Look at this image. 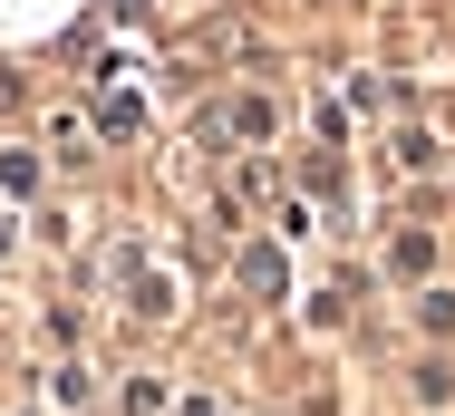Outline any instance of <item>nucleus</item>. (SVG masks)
<instances>
[{"instance_id": "f257e3e1", "label": "nucleus", "mask_w": 455, "mask_h": 416, "mask_svg": "<svg viewBox=\"0 0 455 416\" xmlns=\"http://www.w3.org/2000/svg\"><path fill=\"white\" fill-rule=\"evenodd\" d=\"M116 291H126V310H136V320H165V310H175V271H165V261L116 252Z\"/></svg>"}, {"instance_id": "f03ea898", "label": "nucleus", "mask_w": 455, "mask_h": 416, "mask_svg": "<svg viewBox=\"0 0 455 416\" xmlns=\"http://www.w3.org/2000/svg\"><path fill=\"white\" fill-rule=\"evenodd\" d=\"M223 116H233V136H243V146H272V97H233V107H223Z\"/></svg>"}, {"instance_id": "7ed1b4c3", "label": "nucleus", "mask_w": 455, "mask_h": 416, "mask_svg": "<svg viewBox=\"0 0 455 416\" xmlns=\"http://www.w3.org/2000/svg\"><path fill=\"white\" fill-rule=\"evenodd\" d=\"M165 407H175L165 378H126V416H165Z\"/></svg>"}, {"instance_id": "20e7f679", "label": "nucleus", "mask_w": 455, "mask_h": 416, "mask_svg": "<svg viewBox=\"0 0 455 416\" xmlns=\"http://www.w3.org/2000/svg\"><path fill=\"white\" fill-rule=\"evenodd\" d=\"M417 330H427V339L455 330V291H417Z\"/></svg>"}, {"instance_id": "39448f33", "label": "nucleus", "mask_w": 455, "mask_h": 416, "mask_svg": "<svg viewBox=\"0 0 455 416\" xmlns=\"http://www.w3.org/2000/svg\"><path fill=\"white\" fill-rule=\"evenodd\" d=\"M49 397H59V407H88L97 388H88V368H78V358H68V368H49Z\"/></svg>"}, {"instance_id": "423d86ee", "label": "nucleus", "mask_w": 455, "mask_h": 416, "mask_svg": "<svg viewBox=\"0 0 455 416\" xmlns=\"http://www.w3.org/2000/svg\"><path fill=\"white\" fill-rule=\"evenodd\" d=\"M387 261H397V271H427V261H436V243H427V233H397V252H387Z\"/></svg>"}, {"instance_id": "0eeeda50", "label": "nucleus", "mask_w": 455, "mask_h": 416, "mask_svg": "<svg viewBox=\"0 0 455 416\" xmlns=\"http://www.w3.org/2000/svg\"><path fill=\"white\" fill-rule=\"evenodd\" d=\"M243 281L252 291H281V252H243Z\"/></svg>"}, {"instance_id": "6e6552de", "label": "nucleus", "mask_w": 455, "mask_h": 416, "mask_svg": "<svg viewBox=\"0 0 455 416\" xmlns=\"http://www.w3.org/2000/svg\"><path fill=\"white\" fill-rule=\"evenodd\" d=\"M184 416H243V407H223V397H184Z\"/></svg>"}, {"instance_id": "1a4fd4ad", "label": "nucleus", "mask_w": 455, "mask_h": 416, "mask_svg": "<svg viewBox=\"0 0 455 416\" xmlns=\"http://www.w3.org/2000/svg\"><path fill=\"white\" fill-rule=\"evenodd\" d=\"M10 243H20V223H10V213H0V252H10Z\"/></svg>"}]
</instances>
